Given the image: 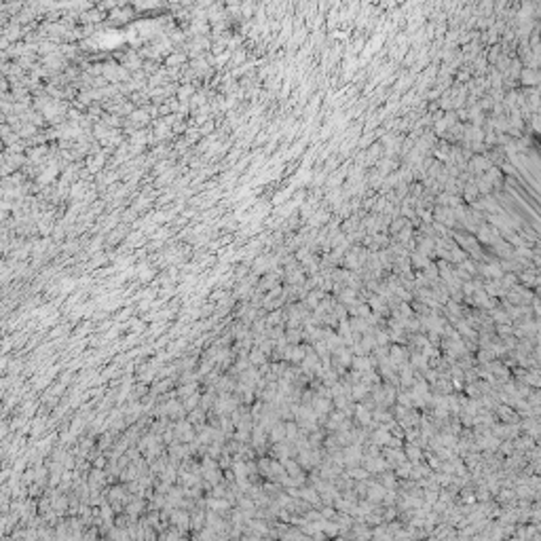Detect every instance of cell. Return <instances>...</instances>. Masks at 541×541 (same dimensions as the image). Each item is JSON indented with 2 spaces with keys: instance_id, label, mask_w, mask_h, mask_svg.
Instances as JSON below:
<instances>
[{
  "instance_id": "obj_13",
  "label": "cell",
  "mask_w": 541,
  "mask_h": 541,
  "mask_svg": "<svg viewBox=\"0 0 541 541\" xmlns=\"http://www.w3.org/2000/svg\"><path fill=\"white\" fill-rule=\"evenodd\" d=\"M324 340H325V345H328V349H330V353H334V351H338L340 347H345V343H343V338L338 336L336 332L334 330H328L325 328L324 330Z\"/></svg>"
},
{
  "instance_id": "obj_39",
  "label": "cell",
  "mask_w": 541,
  "mask_h": 541,
  "mask_svg": "<svg viewBox=\"0 0 541 541\" xmlns=\"http://www.w3.org/2000/svg\"><path fill=\"white\" fill-rule=\"evenodd\" d=\"M469 76H472V70H461V72H457V83L469 81Z\"/></svg>"
},
{
  "instance_id": "obj_38",
  "label": "cell",
  "mask_w": 541,
  "mask_h": 541,
  "mask_svg": "<svg viewBox=\"0 0 541 541\" xmlns=\"http://www.w3.org/2000/svg\"><path fill=\"white\" fill-rule=\"evenodd\" d=\"M527 402H529L531 406H539V404H541V395H539V391H531V393L527 395Z\"/></svg>"
},
{
  "instance_id": "obj_20",
  "label": "cell",
  "mask_w": 541,
  "mask_h": 541,
  "mask_svg": "<svg viewBox=\"0 0 541 541\" xmlns=\"http://www.w3.org/2000/svg\"><path fill=\"white\" fill-rule=\"evenodd\" d=\"M345 474L349 476V478H353L355 482H357V480H368V478H370V472H368V469H366L364 465H353V467H349Z\"/></svg>"
},
{
  "instance_id": "obj_10",
  "label": "cell",
  "mask_w": 541,
  "mask_h": 541,
  "mask_svg": "<svg viewBox=\"0 0 541 541\" xmlns=\"http://www.w3.org/2000/svg\"><path fill=\"white\" fill-rule=\"evenodd\" d=\"M495 410H497V415H499V419L503 421V423H518V421H520L518 412H516L512 406H507V404H499V406H495Z\"/></svg>"
},
{
  "instance_id": "obj_34",
  "label": "cell",
  "mask_w": 541,
  "mask_h": 541,
  "mask_svg": "<svg viewBox=\"0 0 541 541\" xmlns=\"http://www.w3.org/2000/svg\"><path fill=\"white\" fill-rule=\"evenodd\" d=\"M425 459H427V465L432 467L433 472H435V469H440V465H442V459L437 457V455H432V452H429V455H427Z\"/></svg>"
},
{
  "instance_id": "obj_21",
  "label": "cell",
  "mask_w": 541,
  "mask_h": 541,
  "mask_svg": "<svg viewBox=\"0 0 541 541\" xmlns=\"http://www.w3.org/2000/svg\"><path fill=\"white\" fill-rule=\"evenodd\" d=\"M535 446V440L531 435H524V437H514V450L518 452H527Z\"/></svg>"
},
{
  "instance_id": "obj_26",
  "label": "cell",
  "mask_w": 541,
  "mask_h": 541,
  "mask_svg": "<svg viewBox=\"0 0 541 541\" xmlns=\"http://www.w3.org/2000/svg\"><path fill=\"white\" fill-rule=\"evenodd\" d=\"M283 313H285V311H281V309H273V313H270L269 320H267V328H275V325H279Z\"/></svg>"
},
{
  "instance_id": "obj_35",
  "label": "cell",
  "mask_w": 541,
  "mask_h": 541,
  "mask_svg": "<svg viewBox=\"0 0 541 541\" xmlns=\"http://www.w3.org/2000/svg\"><path fill=\"white\" fill-rule=\"evenodd\" d=\"M497 334H499V338H501V336H507V334H512V322H507V324H497Z\"/></svg>"
},
{
  "instance_id": "obj_14",
  "label": "cell",
  "mask_w": 541,
  "mask_h": 541,
  "mask_svg": "<svg viewBox=\"0 0 541 541\" xmlns=\"http://www.w3.org/2000/svg\"><path fill=\"white\" fill-rule=\"evenodd\" d=\"M408 258H410V267L415 269V270H423L429 262H432V258L425 256V254H421V252H417V250H412L408 254Z\"/></svg>"
},
{
  "instance_id": "obj_17",
  "label": "cell",
  "mask_w": 541,
  "mask_h": 541,
  "mask_svg": "<svg viewBox=\"0 0 541 541\" xmlns=\"http://www.w3.org/2000/svg\"><path fill=\"white\" fill-rule=\"evenodd\" d=\"M298 497L302 501H307V503H311V505H322V499H320V492H317L313 487H302L298 490Z\"/></svg>"
},
{
  "instance_id": "obj_25",
  "label": "cell",
  "mask_w": 541,
  "mask_h": 541,
  "mask_svg": "<svg viewBox=\"0 0 541 541\" xmlns=\"http://www.w3.org/2000/svg\"><path fill=\"white\" fill-rule=\"evenodd\" d=\"M395 402L400 404V406H406V408H415V406H412V395H410V391H397V393H395Z\"/></svg>"
},
{
  "instance_id": "obj_40",
  "label": "cell",
  "mask_w": 541,
  "mask_h": 541,
  "mask_svg": "<svg viewBox=\"0 0 541 541\" xmlns=\"http://www.w3.org/2000/svg\"><path fill=\"white\" fill-rule=\"evenodd\" d=\"M212 507H214V510H218V512H224L226 507H228V503H226V501H212Z\"/></svg>"
},
{
  "instance_id": "obj_32",
  "label": "cell",
  "mask_w": 541,
  "mask_h": 541,
  "mask_svg": "<svg viewBox=\"0 0 541 541\" xmlns=\"http://www.w3.org/2000/svg\"><path fill=\"white\" fill-rule=\"evenodd\" d=\"M380 484H383L385 488H395V476L393 474H385L383 472V478H380ZM397 490V488H395Z\"/></svg>"
},
{
  "instance_id": "obj_19",
  "label": "cell",
  "mask_w": 541,
  "mask_h": 541,
  "mask_svg": "<svg viewBox=\"0 0 541 541\" xmlns=\"http://www.w3.org/2000/svg\"><path fill=\"white\" fill-rule=\"evenodd\" d=\"M368 395H370V387L366 383H362V380H357V383L351 385V400L362 402L364 397H368Z\"/></svg>"
},
{
  "instance_id": "obj_29",
  "label": "cell",
  "mask_w": 541,
  "mask_h": 541,
  "mask_svg": "<svg viewBox=\"0 0 541 541\" xmlns=\"http://www.w3.org/2000/svg\"><path fill=\"white\" fill-rule=\"evenodd\" d=\"M497 497L501 503H507V501H516V492H514V488H499Z\"/></svg>"
},
{
  "instance_id": "obj_5",
  "label": "cell",
  "mask_w": 541,
  "mask_h": 541,
  "mask_svg": "<svg viewBox=\"0 0 541 541\" xmlns=\"http://www.w3.org/2000/svg\"><path fill=\"white\" fill-rule=\"evenodd\" d=\"M385 492H387V488L383 487V484H380V482H375V480L370 482V478H368V488H366V499L372 501V503H380V501H383V497H385Z\"/></svg>"
},
{
  "instance_id": "obj_8",
  "label": "cell",
  "mask_w": 541,
  "mask_h": 541,
  "mask_svg": "<svg viewBox=\"0 0 541 541\" xmlns=\"http://www.w3.org/2000/svg\"><path fill=\"white\" fill-rule=\"evenodd\" d=\"M518 78H520V83H522L524 87H537V85H539V81H541L539 70H537V68H527V66H524V68L520 70Z\"/></svg>"
},
{
  "instance_id": "obj_28",
  "label": "cell",
  "mask_w": 541,
  "mask_h": 541,
  "mask_svg": "<svg viewBox=\"0 0 541 541\" xmlns=\"http://www.w3.org/2000/svg\"><path fill=\"white\" fill-rule=\"evenodd\" d=\"M315 210H317V201H315V199H311V201H309V203L300 205V218H302V220H307V218L311 216V214H313Z\"/></svg>"
},
{
  "instance_id": "obj_36",
  "label": "cell",
  "mask_w": 541,
  "mask_h": 541,
  "mask_svg": "<svg viewBox=\"0 0 541 541\" xmlns=\"http://www.w3.org/2000/svg\"><path fill=\"white\" fill-rule=\"evenodd\" d=\"M250 527H252V529H256L258 533H262V535H269L267 522H262V520H252V522H250Z\"/></svg>"
},
{
  "instance_id": "obj_24",
  "label": "cell",
  "mask_w": 541,
  "mask_h": 541,
  "mask_svg": "<svg viewBox=\"0 0 541 541\" xmlns=\"http://www.w3.org/2000/svg\"><path fill=\"white\" fill-rule=\"evenodd\" d=\"M490 322H495V324H507V322H512V320H510V317H507L505 309H497V307H492V309H490Z\"/></svg>"
},
{
  "instance_id": "obj_16",
  "label": "cell",
  "mask_w": 541,
  "mask_h": 541,
  "mask_svg": "<svg viewBox=\"0 0 541 541\" xmlns=\"http://www.w3.org/2000/svg\"><path fill=\"white\" fill-rule=\"evenodd\" d=\"M389 440H391V433H389V429L385 425H377L375 427V433H372V442L377 444V446H387Z\"/></svg>"
},
{
  "instance_id": "obj_23",
  "label": "cell",
  "mask_w": 541,
  "mask_h": 541,
  "mask_svg": "<svg viewBox=\"0 0 541 541\" xmlns=\"http://www.w3.org/2000/svg\"><path fill=\"white\" fill-rule=\"evenodd\" d=\"M298 433H300V427L296 425V421H288V423H285V442H292L294 444V440L298 437Z\"/></svg>"
},
{
  "instance_id": "obj_11",
  "label": "cell",
  "mask_w": 541,
  "mask_h": 541,
  "mask_svg": "<svg viewBox=\"0 0 541 541\" xmlns=\"http://www.w3.org/2000/svg\"><path fill=\"white\" fill-rule=\"evenodd\" d=\"M408 360H410L408 364L415 368V372H425L429 368V357L425 353H421V351H412L408 355Z\"/></svg>"
},
{
  "instance_id": "obj_18",
  "label": "cell",
  "mask_w": 541,
  "mask_h": 541,
  "mask_svg": "<svg viewBox=\"0 0 541 541\" xmlns=\"http://www.w3.org/2000/svg\"><path fill=\"white\" fill-rule=\"evenodd\" d=\"M269 437H270V444H277V442H283L285 440V423H283L281 419L269 429Z\"/></svg>"
},
{
  "instance_id": "obj_27",
  "label": "cell",
  "mask_w": 541,
  "mask_h": 541,
  "mask_svg": "<svg viewBox=\"0 0 541 541\" xmlns=\"http://www.w3.org/2000/svg\"><path fill=\"white\" fill-rule=\"evenodd\" d=\"M383 180H385L383 173H380L379 169H375V171H372L370 176H368V180H366V184H370L372 188H379L380 184H383Z\"/></svg>"
},
{
  "instance_id": "obj_37",
  "label": "cell",
  "mask_w": 541,
  "mask_h": 541,
  "mask_svg": "<svg viewBox=\"0 0 541 541\" xmlns=\"http://www.w3.org/2000/svg\"><path fill=\"white\" fill-rule=\"evenodd\" d=\"M375 135H377L375 131H368V133H366V135H364V138L360 140V146H362V148H366V146H370V144H372V142H375Z\"/></svg>"
},
{
  "instance_id": "obj_3",
  "label": "cell",
  "mask_w": 541,
  "mask_h": 541,
  "mask_svg": "<svg viewBox=\"0 0 541 541\" xmlns=\"http://www.w3.org/2000/svg\"><path fill=\"white\" fill-rule=\"evenodd\" d=\"M389 362L393 364V368L397 370L400 368V366H404V364H408V349H406V345H391L389 347Z\"/></svg>"
},
{
  "instance_id": "obj_33",
  "label": "cell",
  "mask_w": 541,
  "mask_h": 541,
  "mask_svg": "<svg viewBox=\"0 0 541 541\" xmlns=\"http://www.w3.org/2000/svg\"><path fill=\"white\" fill-rule=\"evenodd\" d=\"M478 360H480V364H487V362H490V360H495V353L490 351V347H488V349H480Z\"/></svg>"
},
{
  "instance_id": "obj_1",
  "label": "cell",
  "mask_w": 541,
  "mask_h": 541,
  "mask_svg": "<svg viewBox=\"0 0 541 541\" xmlns=\"http://www.w3.org/2000/svg\"><path fill=\"white\" fill-rule=\"evenodd\" d=\"M432 216L435 222H440V224L444 226H448L455 230L457 228V216H455V208H446V205H435V208L432 210Z\"/></svg>"
},
{
  "instance_id": "obj_30",
  "label": "cell",
  "mask_w": 541,
  "mask_h": 541,
  "mask_svg": "<svg viewBox=\"0 0 541 541\" xmlns=\"http://www.w3.org/2000/svg\"><path fill=\"white\" fill-rule=\"evenodd\" d=\"M250 362L252 366H260V364H265L267 362V355L260 351V349H252V353H250Z\"/></svg>"
},
{
  "instance_id": "obj_31",
  "label": "cell",
  "mask_w": 541,
  "mask_h": 541,
  "mask_svg": "<svg viewBox=\"0 0 541 541\" xmlns=\"http://www.w3.org/2000/svg\"><path fill=\"white\" fill-rule=\"evenodd\" d=\"M275 283H277V275H275V273H269V275L262 277V281H260V290H270Z\"/></svg>"
},
{
  "instance_id": "obj_4",
  "label": "cell",
  "mask_w": 541,
  "mask_h": 541,
  "mask_svg": "<svg viewBox=\"0 0 541 541\" xmlns=\"http://www.w3.org/2000/svg\"><path fill=\"white\" fill-rule=\"evenodd\" d=\"M490 167V161L487 159V155H472L467 159V171H472L474 176L476 173H484Z\"/></svg>"
},
{
  "instance_id": "obj_12",
  "label": "cell",
  "mask_w": 541,
  "mask_h": 541,
  "mask_svg": "<svg viewBox=\"0 0 541 541\" xmlns=\"http://www.w3.org/2000/svg\"><path fill=\"white\" fill-rule=\"evenodd\" d=\"M307 220H309V226H311V228L325 226V224H328V220H330V212L328 210H315Z\"/></svg>"
},
{
  "instance_id": "obj_7",
  "label": "cell",
  "mask_w": 541,
  "mask_h": 541,
  "mask_svg": "<svg viewBox=\"0 0 541 541\" xmlns=\"http://www.w3.org/2000/svg\"><path fill=\"white\" fill-rule=\"evenodd\" d=\"M375 366H377V357H370V353L368 355H355L353 353V357H351V368L353 370L366 372V370H372Z\"/></svg>"
},
{
  "instance_id": "obj_6",
  "label": "cell",
  "mask_w": 541,
  "mask_h": 541,
  "mask_svg": "<svg viewBox=\"0 0 541 541\" xmlns=\"http://www.w3.org/2000/svg\"><path fill=\"white\" fill-rule=\"evenodd\" d=\"M353 417H355V423H362L364 427H372V410L368 404H362V402L355 404Z\"/></svg>"
},
{
  "instance_id": "obj_22",
  "label": "cell",
  "mask_w": 541,
  "mask_h": 541,
  "mask_svg": "<svg viewBox=\"0 0 541 541\" xmlns=\"http://www.w3.org/2000/svg\"><path fill=\"white\" fill-rule=\"evenodd\" d=\"M522 380H524V383H527L529 387L537 389V387L541 385V379H539V370H537V368H533V370H527V372H524V377H522Z\"/></svg>"
},
{
  "instance_id": "obj_9",
  "label": "cell",
  "mask_w": 541,
  "mask_h": 541,
  "mask_svg": "<svg viewBox=\"0 0 541 541\" xmlns=\"http://www.w3.org/2000/svg\"><path fill=\"white\" fill-rule=\"evenodd\" d=\"M490 248H492V252H495L501 260H510V258H514V245L507 243L503 237H501V239H497L495 243L490 245Z\"/></svg>"
},
{
  "instance_id": "obj_2",
  "label": "cell",
  "mask_w": 541,
  "mask_h": 541,
  "mask_svg": "<svg viewBox=\"0 0 541 541\" xmlns=\"http://www.w3.org/2000/svg\"><path fill=\"white\" fill-rule=\"evenodd\" d=\"M362 457H364V446L362 444H347L343 448V461L347 467L353 465H362Z\"/></svg>"
},
{
  "instance_id": "obj_15",
  "label": "cell",
  "mask_w": 541,
  "mask_h": 541,
  "mask_svg": "<svg viewBox=\"0 0 541 541\" xmlns=\"http://www.w3.org/2000/svg\"><path fill=\"white\" fill-rule=\"evenodd\" d=\"M404 455H406V459H408L410 463H419V461H423V448H419L415 442H406Z\"/></svg>"
}]
</instances>
